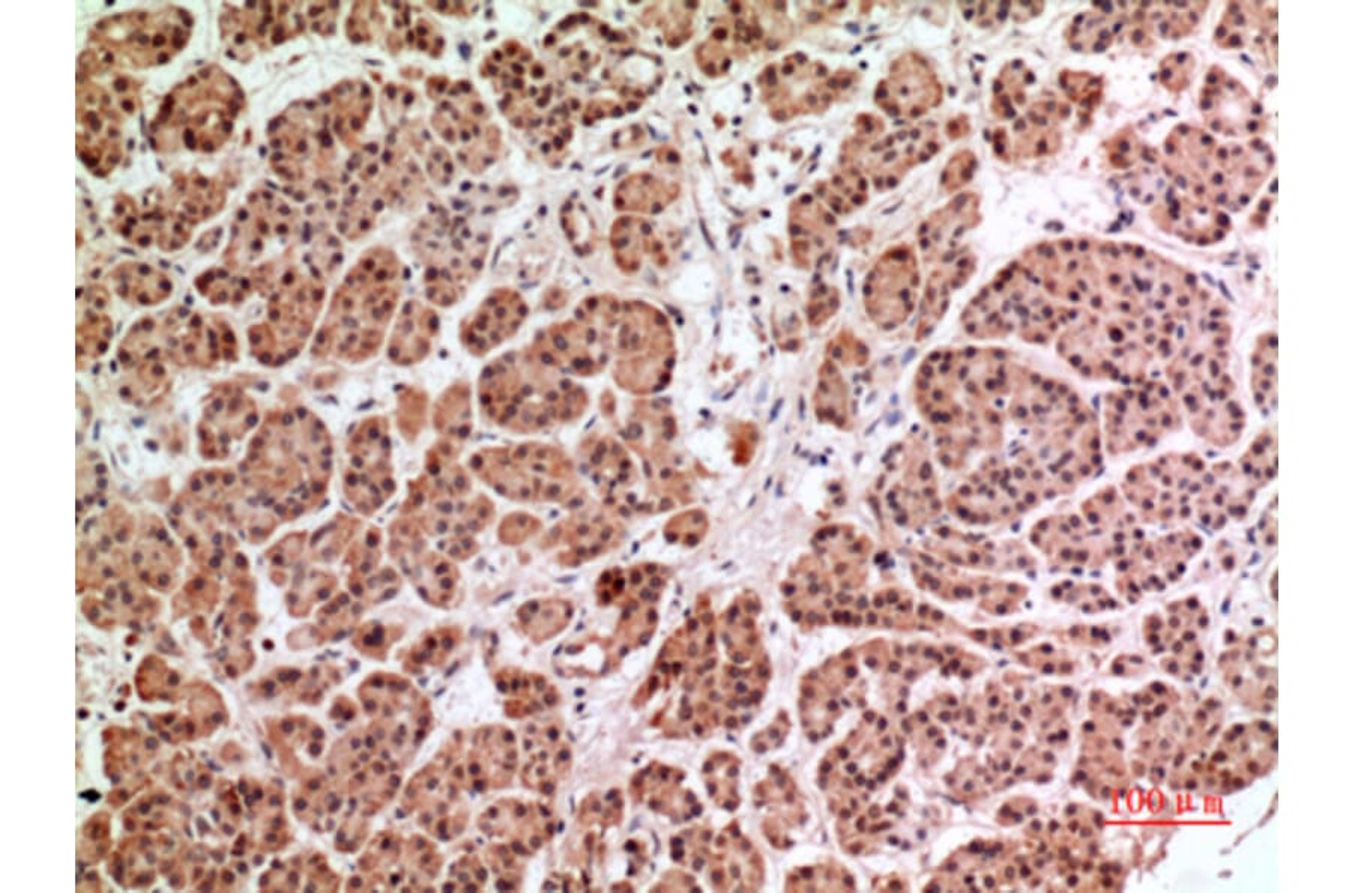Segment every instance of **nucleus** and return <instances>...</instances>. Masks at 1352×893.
<instances>
[{
	"instance_id": "f257e3e1",
	"label": "nucleus",
	"mask_w": 1352,
	"mask_h": 893,
	"mask_svg": "<svg viewBox=\"0 0 1352 893\" xmlns=\"http://www.w3.org/2000/svg\"><path fill=\"white\" fill-rule=\"evenodd\" d=\"M478 400L487 421L508 432H547L579 420L585 388L538 360L529 349L496 358L481 370Z\"/></svg>"
},
{
	"instance_id": "f03ea898",
	"label": "nucleus",
	"mask_w": 1352,
	"mask_h": 893,
	"mask_svg": "<svg viewBox=\"0 0 1352 893\" xmlns=\"http://www.w3.org/2000/svg\"><path fill=\"white\" fill-rule=\"evenodd\" d=\"M403 516L412 519L445 554L471 557L475 536L493 522L492 501L472 492L471 480L459 467L453 445L436 447L427 458L426 473L409 485Z\"/></svg>"
},
{
	"instance_id": "7ed1b4c3",
	"label": "nucleus",
	"mask_w": 1352,
	"mask_h": 893,
	"mask_svg": "<svg viewBox=\"0 0 1352 893\" xmlns=\"http://www.w3.org/2000/svg\"><path fill=\"white\" fill-rule=\"evenodd\" d=\"M472 473L493 492L528 504L580 503L579 473L564 450L543 442L487 445L471 456Z\"/></svg>"
},
{
	"instance_id": "20e7f679",
	"label": "nucleus",
	"mask_w": 1352,
	"mask_h": 893,
	"mask_svg": "<svg viewBox=\"0 0 1352 893\" xmlns=\"http://www.w3.org/2000/svg\"><path fill=\"white\" fill-rule=\"evenodd\" d=\"M400 294L399 265L393 255L375 252L363 259L337 303L335 354L354 363L378 355Z\"/></svg>"
},
{
	"instance_id": "39448f33",
	"label": "nucleus",
	"mask_w": 1352,
	"mask_h": 893,
	"mask_svg": "<svg viewBox=\"0 0 1352 893\" xmlns=\"http://www.w3.org/2000/svg\"><path fill=\"white\" fill-rule=\"evenodd\" d=\"M675 339L663 313L645 303H619L613 328V379L636 396L660 393L672 379Z\"/></svg>"
},
{
	"instance_id": "423d86ee",
	"label": "nucleus",
	"mask_w": 1352,
	"mask_h": 893,
	"mask_svg": "<svg viewBox=\"0 0 1352 893\" xmlns=\"http://www.w3.org/2000/svg\"><path fill=\"white\" fill-rule=\"evenodd\" d=\"M618 307V300L591 298L579 309L574 321L547 328L529 351L570 378L600 375L612 361Z\"/></svg>"
},
{
	"instance_id": "0eeeda50",
	"label": "nucleus",
	"mask_w": 1352,
	"mask_h": 893,
	"mask_svg": "<svg viewBox=\"0 0 1352 893\" xmlns=\"http://www.w3.org/2000/svg\"><path fill=\"white\" fill-rule=\"evenodd\" d=\"M346 495L364 516L381 510L396 492L390 424L382 415L366 418L349 442Z\"/></svg>"
},
{
	"instance_id": "6e6552de",
	"label": "nucleus",
	"mask_w": 1352,
	"mask_h": 893,
	"mask_svg": "<svg viewBox=\"0 0 1352 893\" xmlns=\"http://www.w3.org/2000/svg\"><path fill=\"white\" fill-rule=\"evenodd\" d=\"M765 79V98L770 101L771 110L783 115V119L827 109L840 89L848 88L839 77L833 79L824 65L798 56L770 67Z\"/></svg>"
},
{
	"instance_id": "1a4fd4ad",
	"label": "nucleus",
	"mask_w": 1352,
	"mask_h": 893,
	"mask_svg": "<svg viewBox=\"0 0 1352 893\" xmlns=\"http://www.w3.org/2000/svg\"><path fill=\"white\" fill-rule=\"evenodd\" d=\"M875 101L891 118H921L942 101V85L926 59L909 52L891 64L876 88Z\"/></svg>"
},
{
	"instance_id": "9d476101",
	"label": "nucleus",
	"mask_w": 1352,
	"mask_h": 893,
	"mask_svg": "<svg viewBox=\"0 0 1352 893\" xmlns=\"http://www.w3.org/2000/svg\"><path fill=\"white\" fill-rule=\"evenodd\" d=\"M586 473L603 497L604 504L616 513L645 509L642 495L645 482L627 447L612 436L589 442L585 453Z\"/></svg>"
},
{
	"instance_id": "9b49d317",
	"label": "nucleus",
	"mask_w": 1352,
	"mask_h": 893,
	"mask_svg": "<svg viewBox=\"0 0 1352 893\" xmlns=\"http://www.w3.org/2000/svg\"><path fill=\"white\" fill-rule=\"evenodd\" d=\"M920 274L914 250L897 246L885 252L866 280L867 310L875 318L903 321L912 309Z\"/></svg>"
},
{
	"instance_id": "f8f14e48",
	"label": "nucleus",
	"mask_w": 1352,
	"mask_h": 893,
	"mask_svg": "<svg viewBox=\"0 0 1352 893\" xmlns=\"http://www.w3.org/2000/svg\"><path fill=\"white\" fill-rule=\"evenodd\" d=\"M938 133L929 124L888 134L867 149L866 170L878 190L899 184L912 167L930 160L938 152Z\"/></svg>"
},
{
	"instance_id": "ddd939ff",
	"label": "nucleus",
	"mask_w": 1352,
	"mask_h": 893,
	"mask_svg": "<svg viewBox=\"0 0 1352 893\" xmlns=\"http://www.w3.org/2000/svg\"><path fill=\"white\" fill-rule=\"evenodd\" d=\"M552 530L553 543L564 546L568 564H582L612 551L624 537V527L609 507L582 506Z\"/></svg>"
},
{
	"instance_id": "4468645a",
	"label": "nucleus",
	"mask_w": 1352,
	"mask_h": 893,
	"mask_svg": "<svg viewBox=\"0 0 1352 893\" xmlns=\"http://www.w3.org/2000/svg\"><path fill=\"white\" fill-rule=\"evenodd\" d=\"M528 307L517 292L499 289L463 322L460 340L469 354L486 357L522 327Z\"/></svg>"
},
{
	"instance_id": "2eb2a0df",
	"label": "nucleus",
	"mask_w": 1352,
	"mask_h": 893,
	"mask_svg": "<svg viewBox=\"0 0 1352 893\" xmlns=\"http://www.w3.org/2000/svg\"><path fill=\"white\" fill-rule=\"evenodd\" d=\"M980 199L975 193H960L933 212L918 232L921 255L927 262L947 261L957 255L960 241L980 223Z\"/></svg>"
},
{
	"instance_id": "dca6fc26",
	"label": "nucleus",
	"mask_w": 1352,
	"mask_h": 893,
	"mask_svg": "<svg viewBox=\"0 0 1352 893\" xmlns=\"http://www.w3.org/2000/svg\"><path fill=\"white\" fill-rule=\"evenodd\" d=\"M792 211L794 212L791 215V235L794 255L798 256L804 265L815 264L819 259L830 255L836 234L833 217L822 208V205L807 196L803 197Z\"/></svg>"
},
{
	"instance_id": "f3484780",
	"label": "nucleus",
	"mask_w": 1352,
	"mask_h": 893,
	"mask_svg": "<svg viewBox=\"0 0 1352 893\" xmlns=\"http://www.w3.org/2000/svg\"><path fill=\"white\" fill-rule=\"evenodd\" d=\"M436 334H438V318L435 313L414 301L405 307L394 328L388 345L391 361L399 366L420 363L432 351Z\"/></svg>"
},
{
	"instance_id": "a211bd4d",
	"label": "nucleus",
	"mask_w": 1352,
	"mask_h": 893,
	"mask_svg": "<svg viewBox=\"0 0 1352 893\" xmlns=\"http://www.w3.org/2000/svg\"><path fill=\"white\" fill-rule=\"evenodd\" d=\"M649 766V769L643 770L637 775L633 787L637 788L636 796L643 803L654 809V811L663 812L664 815L684 821L692 817L699 811V806L695 805L693 794L683 791L676 770L660 767L657 764Z\"/></svg>"
},
{
	"instance_id": "6ab92c4d",
	"label": "nucleus",
	"mask_w": 1352,
	"mask_h": 893,
	"mask_svg": "<svg viewBox=\"0 0 1352 893\" xmlns=\"http://www.w3.org/2000/svg\"><path fill=\"white\" fill-rule=\"evenodd\" d=\"M435 427L445 441L462 442L468 438L472 427L471 391L466 384L448 388L435 408Z\"/></svg>"
},
{
	"instance_id": "aec40b11",
	"label": "nucleus",
	"mask_w": 1352,
	"mask_h": 893,
	"mask_svg": "<svg viewBox=\"0 0 1352 893\" xmlns=\"http://www.w3.org/2000/svg\"><path fill=\"white\" fill-rule=\"evenodd\" d=\"M737 775V760L726 754L711 758L705 767V776H710L707 778V785L711 797H714L717 805L723 806V809L737 808Z\"/></svg>"
},
{
	"instance_id": "412c9836",
	"label": "nucleus",
	"mask_w": 1352,
	"mask_h": 893,
	"mask_svg": "<svg viewBox=\"0 0 1352 893\" xmlns=\"http://www.w3.org/2000/svg\"><path fill=\"white\" fill-rule=\"evenodd\" d=\"M519 614L520 620L525 623L526 629L531 630L532 636L543 638V627L549 629L552 635L558 632V629H555L550 621L559 624L561 627L565 626V623L570 620L571 608L567 602H561V600H543V602L529 603Z\"/></svg>"
},
{
	"instance_id": "4be33fe9",
	"label": "nucleus",
	"mask_w": 1352,
	"mask_h": 893,
	"mask_svg": "<svg viewBox=\"0 0 1352 893\" xmlns=\"http://www.w3.org/2000/svg\"><path fill=\"white\" fill-rule=\"evenodd\" d=\"M708 531V518L702 510H689L667 522L664 528L667 540L693 546L702 542Z\"/></svg>"
},
{
	"instance_id": "5701e85b",
	"label": "nucleus",
	"mask_w": 1352,
	"mask_h": 893,
	"mask_svg": "<svg viewBox=\"0 0 1352 893\" xmlns=\"http://www.w3.org/2000/svg\"><path fill=\"white\" fill-rule=\"evenodd\" d=\"M540 528L541 522L534 516L526 515V513H514V515L505 518L499 531H501V536L507 534L504 539L505 542L516 545V543H523L529 537L534 536Z\"/></svg>"
},
{
	"instance_id": "b1692460",
	"label": "nucleus",
	"mask_w": 1352,
	"mask_h": 893,
	"mask_svg": "<svg viewBox=\"0 0 1352 893\" xmlns=\"http://www.w3.org/2000/svg\"><path fill=\"white\" fill-rule=\"evenodd\" d=\"M971 152H960L951 158L942 176V185L947 191H956L969 181L974 173L975 160Z\"/></svg>"
},
{
	"instance_id": "393cba45",
	"label": "nucleus",
	"mask_w": 1352,
	"mask_h": 893,
	"mask_svg": "<svg viewBox=\"0 0 1352 893\" xmlns=\"http://www.w3.org/2000/svg\"><path fill=\"white\" fill-rule=\"evenodd\" d=\"M1229 46L1231 47L1241 46V38L1238 37V35H1234V37H1232L1231 40H1229Z\"/></svg>"
},
{
	"instance_id": "a878e982",
	"label": "nucleus",
	"mask_w": 1352,
	"mask_h": 893,
	"mask_svg": "<svg viewBox=\"0 0 1352 893\" xmlns=\"http://www.w3.org/2000/svg\"><path fill=\"white\" fill-rule=\"evenodd\" d=\"M1142 38H1144V32L1135 31V34H1133V41H1135V43H1141Z\"/></svg>"
},
{
	"instance_id": "bb28decb",
	"label": "nucleus",
	"mask_w": 1352,
	"mask_h": 893,
	"mask_svg": "<svg viewBox=\"0 0 1352 893\" xmlns=\"http://www.w3.org/2000/svg\"><path fill=\"white\" fill-rule=\"evenodd\" d=\"M1213 181L1214 184L1222 185L1223 181H1225V178H1223L1222 173H1216V175H1214Z\"/></svg>"
},
{
	"instance_id": "cd10ccee",
	"label": "nucleus",
	"mask_w": 1352,
	"mask_h": 893,
	"mask_svg": "<svg viewBox=\"0 0 1352 893\" xmlns=\"http://www.w3.org/2000/svg\"><path fill=\"white\" fill-rule=\"evenodd\" d=\"M1228 154H1229V152H1228V149H1226V148H1220V149H1219V152H1217V155H1219V157L1222 158V160H1225V158H1228Z\"/></svg>"
},
{
	"instance_id": "c85d7f7f",
	"label": "nucleus",
	"mask_w": 1352,
	"mask_h": 893,
	"mask_svg": "<svg viewBox=\"0 0 1352 893\" xmlns=\"http://www.w3.org/2000/svg\"><path fill=\"white\" fill-rule=\"evenodd\" d=\"M1219 223L1222 226L1229 225L1228 217L1225 214H1219Z\"/></svg>"
},
{
	"instance_id": "c756f323",
	"label": "nucleus",
	"mask_w": 1352,
	"mask_h": 893,
	"mask_svg": "<svg viewBox=\"0 0 1352 893\" xmlns=\"http://www.w3.org/2000/svg\"><path fill=\"white\" fill-rule=\"evenodd\" d=\"M1225 760H1226V755L1223 754V752H1219V754L1214 755V761H1219V763H1222V761H1225Z\"/></svg>"
},
{
	"instance_id": "7c9ffc66",
	"label": "nucleus",
	"mask_w": 1352,
	"mask_h": 893,
	"mask_svg": "<svg viewBox=\"0 0 1352 893\" xmlns=\"http://www.w3.org/2000/svg\"><path fill=\"white\" fill-rule=\"evenodd\" d=\"M1247 130H1249V131H1256V130H1258V122H1256V121L1249 122V125H1247Z\"/></svg>"
},
{
	"instance_id": "2f4dec72",
	"label": "nucleus",
	"mask_w": 1352,
	"mask_h": 893,
	"mask_svg": "<svg viewBox=\"0 0 1352 893\" xmlns=\"http://www.w3.org/2000/svg\"><path fill=\"white\" fill-rule=\"evenodd\" d=\"M1195 638H1196V635H1195V633H1192V632H1187L1186 635H1184V639H1186V641H1189V642H1190V641H1195Z\"/></svg>"
},
{
	"instance_id": "473e14b6",
	"label": "nucleus",
	"mask_w": 1352,
	"mask_h": 893,
	"mask_svg": "<svg viewBox=\"0 0 1352 893\" xmlns=\"http://www.w3.org/2000/svg\"><path fill=\"white\" fill-rule=\"evenodd\" d=\"M1223 35H1226V29L1223 28V26H1220L1219 31L1216 32V37L1222 38Z\"/></svg>"
},
{
	"instance_id": "72a5a7b5",
	"label": "nucleus",
	"mask_w": 1352,
	"mask_h": 893,
	"mask_svg": "<svg viewBox=\"0 0 1352 893\" xmlns=\"http://www.w3.org/2000/svg\"><path fill=\"white\" fill-rule=\"evenodd\" d=\"M1144 255V249H1142V247H1136V258H1142Z\"/></svg>"
},
{
	"instance_id": "f704fd0d",
	"label": "nucleus",
	"mask_w": 1352,
	"mask_h": 893,
	"mask_svg": "<svg viewBox=\"0 0 1352 893\" xmlns=\"http://www.w3.org/2000/svg\"><path fill=\"white\" fill-rule=\"evenodd\" d=\"M1210 107H1211V101H1210V100H1204V101H1202V109H1210Z\"/></svg>"
},
{
	"instance_id": "c9c22d12",
	"label": "nucleus",
	"mask_w": 1352,
	"mask_h": 893,
	"mask_svg": "<svg viewBox=\"0 0 1352 893\" xmlns=\"http://www.w3.org/2000/svg\"><path fill=\"white\" fill-rule=\"evenodd\" d=\"M1181 650H1183V645H1181V642H1177V644L1174 645V651L1175 653H1180Z\"/></svg>"
},
{
	"instance_id": "e433bc0d",
	"label": "nucleus",
	"mask_w": 1352,
	"mask_h": 893,
	"mask_svg": "<svg viewBox=\"0 0 1352 893\" xmlns=\"http://www.w3.org/2000/svg\"><path fill=\"white\" fill-rule=\"evenodd\" d=\"M1253 112H1255L1256 115H1259V113L1262 112V106H1261V104L1255 103V110H1253Z\"/></svg>"
},
{
	"instance_id": "4c0bfd02",
	"label": "nucleus",
	"mask_w": 1352,
	"mask_h": 893,
	"mask_svg": "<svg viewBox=\"0 0 1352 893\" xmlns=\"http://www.w3.org/2000/svg\"><path fill=\"white\" fill-rule=\"evenodd\" d=\"M1163 710H1166V706H1160L1159 709L1156 707V715H1163V713H1165Z\"/></svg>"
},
{
	"instance_id": "58836bf2",
	"label": "nucleus",
	"mask_w": 1352,
	"mask_h": 893,
	"mask_svg": "<svg viewBox=\"0 0 1352 893\" xmlns=\"http://www.w3.org/2000/svg\"><path fill=\"white\" fill-rule=\"evenodd\" d=\"M1177 181H1178V185H1181V187H1186V179H1184V178H1178Z\"/></svg>"
},
{
	"instance_id": "ea45409f",
	"label": "nucleus",
	"mask_w": 1352,
	"mask_h": 893,
	"mask_svg": "<svg viewBox=\"0 0 1352 893\" xmlns=\"http://www.w3.org/2000/svg\"><path fill=\"white\" fill-rule=\"evenodd\" d=\"M1216 82H1217V79H1216V77H1214V76H1210V77H1208V79H1207V83H1210V85H1213V83H1216Z\"/></svg>"
},
{
	"instance_id": "a19ab883",
	"label": "nucleus",
	"mask_w": 1352,
	"mask_h": 893,
	"mask_svg": "<svg viewBox=\"0 0 1352 893\" xmlns=\"http://www.w3.org/2000/svg\"><path fill=\"white\" fill-rule=\"evenodd\" d=\"M1202 140H1204V143H1213V139H1211L1210 136H1204L1202 137Z\"/></svg>"
},
{
	"instance_id": "79ce46f5",
	"label": "nucleus",
	"mask_w": 1352,
	"mask_h": 893,
	"mask_svg": "<svg viewBox=\"0 0 1352 893\" xmlns=\"http://www.w3.org/2000/svg\"><path fill=\"white\" fill-rule=\"evenodd\" d=\"M1225 200H1226V194L1223 193L1222 196H1220L1219 199H1217V202L1222 203V202H1225Z\"/></svg>"
}]
</instances>
